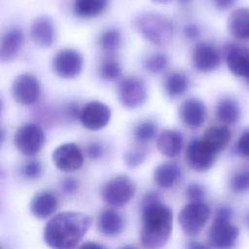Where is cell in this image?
I'll return each instance as SVG.
<instances>
[{"mask_svg":"<svg viewBox=\"0 0 249 249\" xmlns=\"http://www.w3.org/2000/svg\"><path fill=\"white\" fill-rule=\"evenodd\" d=\"M173 229L172 210L162 203L157 192L147 193L141 201L140 241L143 247L158 249L163 247Z\"/></svg>","mask_w":249,"mask_h":249,"instance_id":"6da1fadb","label":"cell"},{"mask_svg":"<svg viewBox=\"0 0 249 249\" xmlns=\"http://www.w3.org/2000/svg\"><path fill=\"white\" fill-rule=\"evenodd\" d=\"M91 225L90 217L83 212H61L46 224L43 237L46 244L55 249L74 248Z\"/></svg>","mask_w":249,"mask_h":249,"instance_id":"7a4b0ae2","label":"cell"},{"mask_svg":"<svg viewBox=\"0 0 249 249\" xmlns=\"http://www.w3.org/2000/svg\"><path fill=\"white\" fill-rule=\"evenodd\" d=\"M134 26L145 40L157 46L169 43L174 34L171 19L157 12L139 14L134 18Z\"/></svg>","mask_w":249,"mask_h":249,"instance_id":"3957f363","label":"cell"},{"mask_svg":"<svg viewBox=\"0 0 249 249\" xmlns=\"http://www.w3.org/2000/svg\"><path fill=\"white\" fill-rule=\"evenodd\" d=\"M210 218V208L202 201H190L178 214L182 231L188 235L199 233Z\"/></svg>","mask_w":249,"mask_h":249,"instance_id":"277c9868","label":"cell"},{"mask_svg":"<svg viewBox=\"0 0 249 249\" xmlns=\"http://www.w3.org/2000/svg\"><path fill=\"white\" fill-rule=\"evenodd\" d=\"M135 184L126 175H119L108 180L101 189L102 199L111 206L125 205L134 196Z\"/></svg>","mask_w":249,"mask_h":249,"instance_id":"5b68a950","label":"cell"},{"mask_svg":"<svg viewBox=\"0 0 249 249\" xmlns=\"http://www.w3.org/2000/svg\"><path fill=\"white\" fill-rule=\"evenodd\" d=\"M46 142L43 129L36 124H24L18 128L14 136V144L24 156H34L39 153Z\"/></svg>","mask_w":249,"mask_h":249,"instance_id":"8992f818","label":"cell"},{"mask_svg":"<svg viewBox=\"0 0 249 249\" xmlns=\"http://www.w3.org/2000/svg\"><path fill=\"white\" fill-rule=\"evenodd\" d=\"M147 95L146 85L138 77H126L119 83L118 97L125 108L141 107L146 102Z\"/></svg>","mask_w":249,"mask_h":249,"instance_id":"52a82bcc","label":"cell"},{"mask_svg":"<svg viewBox=\"0 0 249 249\" xmlns=\"http://www.w3.org/2000/svg\"><path fill=\"white\" fill-rule=\"evenodd\" d=\"M217 153H215L202 138L191 140L185 151V160L188 165L196 171H206L214 163Z\"/></svg>","mask_w":249,"mask_h":249,"instance_id":"ba28073f","label":"cell"},{"mask_svg":"<svg viewBox=\"0 0 249 249\" xmlns=\"http://www.w3.org/2000/svg\"><path fill=\"white\" fill-rule=\"evenodd\" d=\"M84 59L82 54L74 49H63L53 58V70L62 79H74L82 71Z\"/></svg>","mask_w":249,"mask_h":249,"instance_id":"9c48e42d","label":"cell"},{"mask_svg":"<svg viewBox=\"0 0 249 249\" xmlns=\"http://www.w3.org/2000/svg\"><path fill=\"white\" fill-rule=\"evenodd\" d=\"M40 84L30 73H22L16 77L12 84L13 98L21 105H31L40 96Z\"/></svg>","mask_w":249,"mask_h":249,"instance_id":"30bf717a","label":"cell"},{"mask_svg":"<svg viewBox=\"0 0 249 249\" xmlns=\"http://www.w3.org/2000/svg\"><path fill=\"white\" fill-rule=\"evenodd\" d=\"M79 119L82 124L89 130L104 128L111 120L110 108L97 100L88 102L81 108Z\"/></svg>","mask_w":249,"mask_h":249,"instance_id":"8fae6325","label":"cell"},{"mask_svg":"<svg viewBox=\"0 0 249 249\" xmlns=\"http://www.w3.org/2000/svg\"><path fill=\"white\" fill-rule=\"evenodd\" d=\"M239 230L231 219L215 218L208 231V241L216 248L232 247L238 237Z\"/></svg>","mask_w":249,"mask_h":249,"instance_id":"7c38bea8","label":"cell"},{"mask_svg":"<svg viewBox=\"0 0 249 249\" xmlns=\"http://www.w3.org/2000/svg\"><path fill=\"white\" fill-rule=\"evenodd\" d=\"M52 160L53 164L64 172L78 170L84 163L83 153L74 143H64L58 146L53 152Z\"/></svg>","mask_w":249,"mask_h":249,"instance_id":"4fadbf2b","label":"cell"},{"mask_svg":"<svg viewBox=\"0 0 249 249\" xmlns=\"http://www.w3.org/2000/svg\"><path fill=\"white\" fill-rule=\"evenodd\" d=\"M192 60L197 71L207 73L215 70L219 66L221 57L218 50L213 45L201 42L195 47Z\"/></svg>","mask_w":249,"mask_h":249,"instance_id":"5bb4252c","label":"cell"},{"mask_svg":"<svg viewBox=\"0 0 249 249\" xmlns=\"http://www.w3.org/2000/svg\"><path fill=\"white\" fill-rule=\"evenodd\" d=\"M226 62L234 76L245 78L249 82V47L229 46L226 50Z\"/></svg>","mask_w":249,"mask_h":249,"instance_id":"9a60e30c","label":"cell"},{"mask_svg":"<svg viewBox=\"0 0 249 249\" xmlns=\"http://www.w3.org/2000/svg\"><path fill=\"white\" fill-rule=\"evenodd\" d=\"M179 116L183 124L188 127L198 128L205 122L206 107L201 100L191 97L180 106Z\"/></svg>","mask_w":249,"mask_h":249,"instance_id":"2e32d148","label":"cell"},{"mask_svg":"<svg viewBox=\"0 0 249 249\" xmlns=\"http://www.w3.org/2000/svg\"><path fill=\"white\" fill-rule=\"evenodd\" d=\"M30 37L41 48L51 47L55 38V29L52 18L47 16L37 18L30 26Z\"/></svg>","mask_w":249,"mask_h":249,"instance_id":"e0dca14e","label":"cell"},{"mask_svg":"<svg viewBox=\"0 0 249 249\" xmlns=\"http://www.w3.org/2000/svg\"><path fill=\"white\" fill-rule=\"evenodd\" d=\"M227 26L233 38L249 41V7L241 6L231 11L228 18Z\"/></svg>","mask_w":249,"mask_h":249,"instance_id":"ac0fdd59","label":"cell"},{"mask_svg":"<svg viewBox=\"0 0 249 249\" xmlns=\"http://www.w3.org/2000/svg\"><path fill=\"white\" fill-rule=\"evenodd\" d=\"M24 36L20 28L14 27L9 29L1 39L0 59L2 62L12 61L21 50Z\"/></svg>","mask_w":249,"mask_h":249,"instance_id":"d6986e66","label":"cell"},{"mask_svg":"<svg viewBox=\"0 0 249 249\" xmlns=\"http://www.w3.org/2000/svg\"><path fill=\"white\" fill-rule=\"evenodd\" d=\"M58 199L56 196L50 191L37 193L30 201V211L38 219L50 217L57 208Z\"/></svg>","mask_w":249,"mask_h":249,"instance_id":"ffe728a7","label":"cell"},{"mask_svg":"<svg viewBox=\"0 0 249 249\" xmlns=\"http://www.w3.org/2000/svg\"><path fill=\"white\" fill-rule=\"evenodd\" d=\"M157 147L162 156L175 158L183 148L182 134L175 129H165L158 135Z\"/></svg>","mask_w":249,"mask_h":249,"instance_id":"44dd1931","label":"cell"},{"mask_svg":"<svg viewBox=\"0 0 249 249\" xmlns=\"http://www.w3.org/2000/svg\"><path fill=\"white\" fill-rule=\"evenodd\" d=\"M97 228L105 236L113 237L120 234L124 229V219L122 215L112 209H104L98 216Z\"/></svg>","mask_w":249,"mask_h":249,"instance_id":"7402d4cb","label":"cell"},{"mask_svg":"<svg viewBox=\"0 0 249 249\" xmlns=\"http://www.w3.org/2000/svg\"><path fill=\"white\" fill-rule=\"evenodd\" d=\"M181 167L175 162H163L158 165L154 171L155 183L162 189H170L181 178Z\"/></svg>","mask_w":249,"mask_h":249,"instance_id":"603a6c76","label":"cell"},{"mask_svg":"<svg viewBox=\"0 0 249 249\" xmlns=\"http://www.w3.org/2000/svg\"><path fill=\"white\" fill-rule=\"evenodd\" d=\"M231 137V130L226 125H217L207 128L202 136V140L215 152L223 151L229 144Z\"/></svg>","mask_w":249,"mask_h":249,"instance_id":"cb8c5ba5","label":"cell"},{"mask_svg":"<svg viewBox=\"0 0 249 249\" xmlns=\"http://www.w3.org/2000/svg\"><path fill=\"white\" fill-rule=\"evenodd\" d=\"M108 6V0H74L73 9L77 17L92 18L101 15Z\"/></svg>","mask_w":249,"mask_h":249,"instance_id":"d4e9b609","label":"cell"},{"mask_svg":"<svg viewBox=\"0 0 249 249\" xmlns=\"http://www.w3.org/2000/svg\"><path fill=\"white\" fill-rule=\"evenodd\" d=\"M216 116L222 124H232L240 116V107L234 99L226 97L218 103Z\"/></svg>","mask_w":249,"mask_h":249,"instance_id":"484cf974","label":"cell"},{"mask_svg":"<svg viewBox=\"0 0 249 249\" xmlns=\"http://www.w3.org/2000/svg\"><path fill=\"white\" fill-rule=\"evenodd\" d=\"M189 88V78L183 73L174 72L165 81V91L171 98L183 95Z\"/></svg>","mask_w":249,"mask_h":249,"instance_id":"4316f807","label":"cell"},{"mask_svg":"<svg viewBox=\"0 0 249 249\" xmlns=\"http://www.w3.org/2000/svg\"><path fill=\"white\" fill-rule=\"evenodd\" d=\"M158 126L153 121H143L135 126L133 136L137 142L146 143L156 136Z\"/></svg>","mask_w":249,"mask_h":249,"instance_id":"83f0119b","label":"cell"},{"mask_svg":"<svg viewBox=\"0 0 249 249\" xmlns=\"http://www.w3.org/2000/svg\"><path fill=\"white\" fill-rule=\"evenodd\" d=\"M122 36L118 29L110 28L103 31L99 37L100 47L107 52H114L120 48Z\"/></svg>","mask_w":249,"mask_h":249,"instance_id":"f1b7e54d","label":"cell"},{"mask_svg":"<svg viewBox=\"0 0 249 249\" xmlns=\"http://www.w3.org/2000/svg\"><path fill=\"white\" fill-rule=\"evenodd\" d=\"M168 65V58L164 53H158L149 55L144 61L145 69L153 74L161 73Z\"/></svg>","mask_w":249,"mask_h":249,"instance_id":"f546056e","label":"cell"},{"mask_svg":"<svg viewBox=\"0 0 249 249\" xmlns=\"http://www.w3.org/2000/svg\"><path fill=\"white\" fill-rule=\"evenodd\" d=\"M122 68L118 61L114 59L105 60L99 68V75L105 81H115L120 78Z\"/></svg>","mask_w":249,"mask_h":249,"instance_id":"4dcf8cb0","label":"cell"},{"mask_svg":"<svg viewBox=\"0 0 249 249\" xmlns=\"http://www.w3.org/2000/svg\"><path fill=\"white\" fill-rule=\"evenodd\" d=\"M231 189L236 194H241L249 190V170L236 172L231 179Z\"/></svg>","mask_w":249,"mask_h":249,"instance_id":"1f68e13d","label":"cell"},{"mask_svg":"<svg viewBox=\"0 0 249 249\" xmlns=\"http://www.w3.org/2000/svg\"><path fill=\"white\" fill-rule=\"evenodd\" d=\"M146 159V154L140 150H129L125 152L124 160L129 168H135L141 165Z\"/></svg>","mask_w":249,"mask_h":249,"instance_id":"d6a6232c","label":"cell"},{"mask_svg":"<svg viewBox=\"0 0 249 249\" xmlns=\"http://www.w3.org/2000/svg\"><path fill=\"white\" fill-rule=\"evenodd\" d=\"M186 196L190 201H202L205 196V190L197 183H191L186 189Z\"/></svg>","mask_w":249,"mask_h":249,"instance_id":"836d02e7","label":"cell"},{"mask_svg":"<svg viewBox=\"0 0 249 249\" xmlns=\"http://www.w3.org/2000/svg\"><path fill=\"white\" fill-rule=\"evenodd\" d=\"M42 171V163L37 160H32L23 166V174L28 179H37L41 176Z\"/></svg>","mask_w":249,"mask_h":249,"instance_id":"e575fe53","label":"cell"},{"mask_svg":"<svg viewBox=\"0 0 249 249\" xmlns=\"http://www.w3.org/2000/svg\"><path fill=\"white\" fill-rule=\"evenodd\" d=\"M236 150L239 155L249 158V129L244 131L239 137L236 144Z\"/></svg>","mask_w":249,"mask_h":249,"instance_id":"d590c367","label":"cell"},{"mask_svg":"<svg viewBox=\"0 0 249 249\" xmlns=\"http://www.w3.org/2000/svg\"><path fill=\"white\" fill-rule=\"evenodd\" d=\"M78 182L71 177L65 178L60 182V189L66 195H73L78 190Z\"/></svg>","mask_w":249,"mask_h":249,"instance_id":"8d00e7d4","label":"cell"},{"mask_svg":"<svg viewBox=\"0 0 249 249\" xmlns=\"http://www.w3.org/2000/svg\"><path fill=\"white\" fill-rule=\"evenodd\" d=\"M87 154L91 160H98L104 154L103 147L97 142H91L87 148Z\"/></svg>","mask_w":249,"mask_h":249,"instance_id":"74e56055","label":"cell"},{"mask_svg":"<svg viewBox=\"0 0 249 249\" xmlns=\"http://www.w3.org/2000/svg\"><path fill=\"white\" fill-rule=\"evenodd\" d=\"M183 33H184V36L189 39V40H196L199 34H200V29L199 27L195 24V23H190L188 25H186L184 27V30H183Z\"/></svg>","mask_w":249,"mask_h":249,"instance_id":"f35d334b","label":"cell"},{"mask_svg":"<svg viewBox=\"0 0 249 249\" xmlns=\"http://www.w3.org/2000/svg\"><path fill=\"white\" fill-rule=\"evenodd\" d=\"M236 0H213L215 7L221 11H227L233 7Z\"/></svg>","mask_w":249,"mask_h":249,"instance_id":"ab89813d","label":"cell"},{"mask_svg":"<svg viewBox=\"0 0 249 249\" xmlns=\"http://www.w3.org/2000/svg\"><path fill=\"white\" fill-rule=\"evenodd\" d=\"M82 248H103L104 246L101 245V244H98V243H95V242H86L84 243L83 245H81Z\"/></svg>","mask_w":249,"mask_h":249,"instance_id":"60d3db41","label":"cell"},{"mask_svg":"<svg viewBox=\"0 0 249 249\" xmlns=\"http://www.w3.org/2000/svg\"><path fill=\"white\" fill-rule=\"evenodd\" d=\"M189 247H190V248H193V249H196V248H204L205 246H204L203 244H199V243L195 242V243L190 244V245H189Z\"/></svg>","mask_w":249,"mask_h":249,"instance_id":"b9f144b4","label":"cell"},{"mask_svg":"<svg viewBox=\"0 0 249 249\" xmlns=\"http://www.w3.org/2000/svg\"><path fill=\"white\" fill-rule=\"evenodd\" d=\"M153 2L155 3H158V4H166L168 3L170 0H152Z\"/></svg>","mask_w":249,"mask_h":249,"instance_id":"7bdbcfd3","label":"cell"},{"mask_svg":"<svg viewBox=\"0 0 249 249\" xmlns=\"http://www.w3.org/2000/svg\"><path fill=\"white\" fill-rule=\"evenodd\" d=\"M182 4H188L189 2H191V0H179Z\"/></svg>","mask_w":249,"mask_h":249,"instance_id":"ee69618b","label":"cell"}]
</instances>
